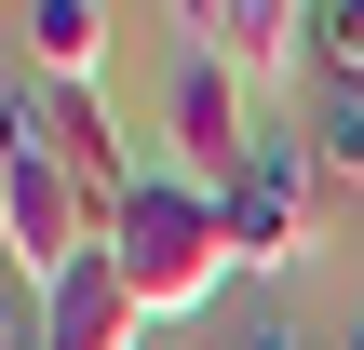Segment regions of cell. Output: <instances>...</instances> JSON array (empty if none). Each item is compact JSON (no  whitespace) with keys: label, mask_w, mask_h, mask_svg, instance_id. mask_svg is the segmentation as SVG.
<instances>
[{"label":"cell","mask_w":364,"mask_h":350,"mask_svg":"<svg viewBox=\"0 0 364 350\" xmlns=\"http://www.w3.org/2000/svg\"><path fill=\"white\" fill-rule=\"evenodd\" d=\"M14 40H27V67H41L54 94H95V81H108V13H95V0H27Z\"/></svg>","instance_id":"5"},{"label":"cell","mask_w":364,"mask_h":350,"mask_svg":"<svg viewBox=\"0 0 364 350\" xmlns=\"http://www.w3.org/2000/svg\"><path fill=\"white\" fill-rule=\"evenodd\" d=\"M108 270H122V297H135L149 324H203V310L243 283V256H230V202L189 189V175H135V202L108 216Z\"/></svg>","instance_id":"1"},{"label":"cell","mask_w":364,"mask_h":350,"mask_svg":"<svg viewBox=\"0 0 364 350\" xmlns=\"http://www.w3.org/2000/svg\"><path fill=\"white\" fill-rule=\"evenodd\" d=\"M0 350H41V297H0Z\"/></svg>","instance_id":"9"},{"label":"cell","mask_w":364,"mask_h":350,"mask_svg":"<svg viewBox=\"0 0 364 350\" xmlns=\"http://www.w3.org/2000/svg\"><path fill=\"white\" fill-rule=\"evenodd\" d=\"M41 94H54V81H41ZM41 162H54L95 216L135 202V162H122V135H108V94H54V108H41Z\"/></svg>","instance_id":"4"},{"label":"cell","mask_w":364,"mask_h":350,"mask_svg":"<svg viewBox=\"0 0 364 350\" xmlns=\"http://www.w3.org/2000/svg\"><path fill=\"white\" fill-rule=\"evenodd\" d=\"M216 202H230V256H243V283H284V270L324 243V175H311V135H257V162H243Z\"/></svg>","instance_id":"2"},{"label":"cell","mask_w":364,"mask_h":350,"mask_svg":"<svg viewBox=\"0 0 364 350\" xmlns=\"http://www.w3.org/2000/svg\"><path fill=\"white\" fill-rule=\"evenodd\" d=\"M41 350H149V310L122 297V270L95 256L68 297H41Z\"/></svg>","instance_id":"6"},{"label":"cell","mask_w":364,"mask_h":350,"mask_svg":"<svg viewBox=\"0 0 364 350\" xmlns=\"http://www.w3.org/2000/svg\"><path fill=\"white\" fill-rule=\"evenodd\" d=\"M230 350H324V337H297V324H257V337H230Z\"/></svg>","instance_id":"10"},{"label":"cell","mask_w":364,"mask_h":350,"mask_svg":"<svg viewBox=\"0 0 364 350\" xmlns=\"http://www.w3.org/2000/svg\"><path fill=\"white\" fill-rule=\"evenodd\" d=\"M311 175H324V189L351 175V189H364V94H324V121H311Z\"/></svg>","instance_id":"7"},{"label":"cell","mask_w":364,"mask_h":350,"mask_svg":"<svg viewBox=\"0 0 364 350\" xmlns=\"http://www.w3.org/2000/svg\"><path fill=\"white\" fill-rule=\"evenodd\" d=\"M176 27H189V54H216L243 94H270V81L311 67V13H297V0H189Z\"/></svg>","instance_id":"3"},{"label":"cell","mask_w":364,"mask_h":350,"mask_svg":"<svg viewBox=\"0 0 364 350\" xmlns=\"http://www.w3.org/2000/svg\"><path fill=\"white\" fill-rule=\"evenodd\" d=\"M311 67L364 81V0H324V13H311Z\"/></svg>","instance_id":"8"},{"label":"cell","mask_w":364,"mask_h":350,"mask_svg":"<svg viewBox=\"0 0 364 350\" xmlns=\"http://www.w3.org/2000/svg\"><path fill=\"white\" fill-rule=\"evenodd\" d=\"M338 350H364V324H351V337H338Z\"/></svg>","instance_id":"11"}]
</instances>
